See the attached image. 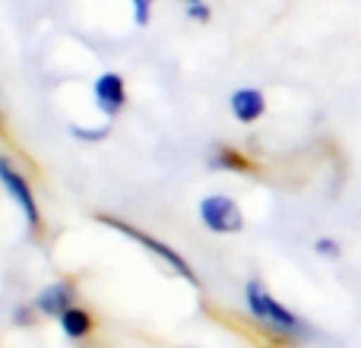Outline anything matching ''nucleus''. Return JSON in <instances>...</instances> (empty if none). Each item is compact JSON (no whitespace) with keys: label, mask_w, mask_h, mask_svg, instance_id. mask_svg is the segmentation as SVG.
<instances>
[{"label":"nucleus","mask_w":361,"mask_h":348,"mask_svg":"<svg viewBox=\"0 0 361 348\" xmlns=\"http://www.w3.org/2000/svg\"><path fill=\"white\" fill-rule=\"evenodd\" d=\"M244 294H247L250 313H254V317L260 320L263 326L282 333V336H295V339H305L307 336V323H305V320L295 317L292 311H286V307H282L279 301H276L273 294H269L267 288L260 285V282H250Z\"/></svg>","instance_id":"1"},{"label":"nucleus","mask_w":361,"mask_h":348,"mask_svg":"<svg viewBox=\"0 0 361 348\" xmlns=\"http://www.w3.org/2000/svg\"><path fill=\"white\" fill-rule=\"evenodd\" d=\"M200 218L209 231L216 235H231V231H241L244 228V216L238 209L235 199L228 197H206L200 203Z\"/></svg>","instance_id":"2"},{"label":"nucleus","mask_w":361,"mask_h":348,"mask_svg":"<svg viewBox=\"0 0 361 348\" xmlns=\"http://www.w3.org/2000/svg\"><path fill=\"white\" fill-rule=\"evenodd\" d=\"M105 222H108V225H114V228H118V231H124V235H127V237H133V241H137V244H143L146 250H152V254H156L159 260L165 263V266H171V273H178L180 279H187V282H193V285H197V275L190 273V266H187V263L180 260V256H178L171 247H165L162 241H156V237L143 235V231L130 228V225H121V222H114V218H105Z\"/></svg>","instance_id":"3"},{"label":"nucleus","mask_w":361,"mask_h":348,"mask_svg":"<svg viewBox=\"0 0 361 348\" xmlns=\"http://www.w3.org/2000/svg\"><path fill=\"white\" fill-rule=\"evenodd\" d=\"M0 180H4V187L10 190L13 203L23 209V216H25V222H29V228H35V225H38L35 197H32V190H29V184H25V178H23V174H19L16 168H13L6 159H0Z\"/></svg>","instance_id":"4"},{"label":"nucleus","mask_w":361,"mask_h":348,"mask_svg":"<svg viewBox=\"0 0 361 348\" xmlns=\"http://www.w3.org/2000/svg\"><path fill=\"white\" fill-rule=\"evenodd\" d=\"M124 80H121L118 73H105L95 80V101H99V108L105 114H118L121 108H124Z\"/></svg>","instance_id":"5"},{"label":"nucleus","mask_w":361,"mask_h":348,"mask_svg":"<svg viewBox=\"0 0 361 348\" xmlns=\"http://www.w3.org/2000/svg\"><path fill=\"white\" fill-rule=\"evenodd\" d=\"M263 111H267V99L260 89H238L231 95V114L241 124H254L257 118H263Z\"/></svg>","instance_id":"6"},{"label":"nucleus","mask_w":361,"mask_h":348,"mask_svg":"<svg viewBox=\"0 0 361 348\" xmlns=\"http://www.w3.org/2000/svg\"><path fill=\"white\" fill-rule=\"evenodd\" d=\"M70 301H73V288L63 285V282L44 288V292L38 294V307H42L44 313H51V317H61L63 311H70Z\"/></svg>","instance_id":"7"},{"label":"nucleus","mask_w":361,"mask_h":348,"mask_svg":"<svg viewBox=\"0 0 361 348\" xmlns=\"http://www.w3.org/2000/svg\"><path fill=\"white\" fill-rule=\"evenodd\" d=\"M61 326H63V333H67L70 339H82L89 333V326H92V320H89L86 311H76V307H70V311L61 313Z\"/></svg>","instance_id":"8"},{"label":"nucleus","mask_w":361,"mask_h":348,"mask_svg":"<svg viewBox=\"0 0 361 348\" xmlns=\"http://www.w3.org/2000/svg\"><path fill=\"white\" fill-rule=\"evenodd\" d=\"M149 4L152 0H133V19H137V25L149 23Z\"/></svg>","instance_id":"9"},{"label":"nucleus","mask_w":361,"mask_h":348,"mask_svg":"<svg viewBox=\"0 0 361 348\" xmlns=\"http://www.w3.org/2000/svg\"><path fill=\"white\" fill-rule=\"evenodd\" d=\"M314 250H317L320 256H339V244L330 241V237H320V241L314 244Z\"/></svg>","instance_id":"10"},{"label":"nucleus","mask_w":361,"mask_h":348,"mask_svg":"<svg viewBox=\"0 0 361 348\" xmlns=\"http://www.w3.org/2000/svg\"><path fill=\"white\" fill-rule=\"evenodd\" d=\"M187 13H190L193 19H206V16H209V10H206L203 4H190V6H187Z\"/></svg>","instance_id":"11"},{"label":"nucleus","mask_w":361,"mask_h":348,"mask_svg":"<svg viewBox=\"0 0 361 348\" xmlns=\"http://www.w3.org/2000/svg\"><path fill=\"white\" fill-rule=\"evenodd\" d=\"M184 4H200V0H184Z\"/></svg>","instance_id":"12"}]
</instances>
